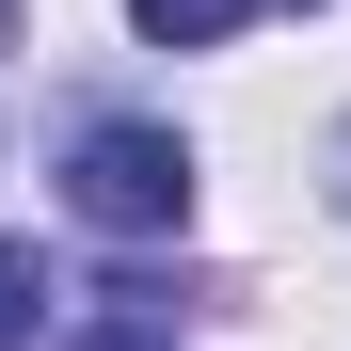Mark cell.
<instances>
[{
  "label": "cell",
  "instance_id": "obj_2",
  "mask_svg": "<svg viewBox=\"0 0 351 351\" xmlns=\"http://www.w3.org/2000/svg\"><path fill=\"white\" fill-rule=\"evenodd\" d=\"M128 16H144V48H223L256 0H128Z\"/></svg>",
  "mask_w": 351,
  "mask_h": 351
},
{
  "label": "cell",
  "instance_id": "obj_4",
  "mask_svg": "<svg viewBox=\"0 0 351 351\" xmlns=\"http://www.w3.org/2000/svg\"><path fill=\"white\" fill-rule=\"evenodd\" d=\"M64 351H176V335H160V319H144V304H96V319H80V335H64Z\"/></svg>",
  "mask_w": 351,
  "mask_h": 351
},
{
  "label": "cell",
  "instance_id": "obj_1",
  "mask_svg": "<svg viewBox=\"0 0 351 351\" xmlns=\"http://www.w3.org/2000/svg\"><path fill=\"white\" fill-rule=\"evenodd\" d=\"M64 208L112 223V240H176V223H192V144L144 128V112H96L80 160H64Z\"/></svg>",
  "mask_w": 351,
  "mask_h": 351
},
{
  "label": "cell",
  "instance_id": "obj_3",
  "mask_svg": "<svg viewBox=\"0 0 351 351\" xmlns=\"http://www.w3.org/2000/svg\"><path fill=\"white\" fill-rule=\"evenodd\" d=\"M32 335H48V271L0 240V351H32Z\"/></svg>",
  "mask_w": 351,
  "mask_h": 351
},
{
  "label": "cell",
  "instance_id": "obj_5",
  "mask_svg": "<svg viewBox=\"0 0 351 351\" xmlns=\"http://www.w3.org/2000/svg\"><path fill=\"white\" fill-rule=\"evenodd\" d=\"M0 32H16V0H0Z\"/></svg>",
  "mask_w": 351,
  "mask_h": 351
}]
</instances>
